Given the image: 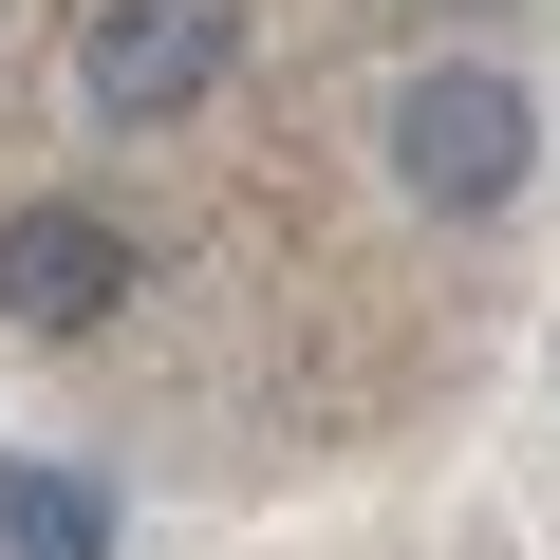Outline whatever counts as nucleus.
I'll return each instance as SVG.
<instances>
[{"instance_id":"nucleus-1","label":"nucleus","mask_w":560,"mask_h":560,"mask_svg":"<svg viewBox=\"0 0 560 560\" xmlns=\"http://www.w3.org/2000/svg\"><path fill=\"white\" fill-rule=\"evenodd\" d=\"M374 150H393V187H411L430 224H504V206L541 187V94H523L504 57H411L393 113H374Z\"/></svg>"},{"instance_id":"nucleus-5","label":"nucleus","mask_w":560,"mask_h":560,"mask_svg":"<svg viewBox=\"0 0 560 560\" xmlns=\"http://www.w3.org/2000/svg\"><path fill=\"white\" fill-rule=\"evenodd\" d=\"M430 20H504V0H430Z\"/></svg>"},{"instance_id":"nucleus-2","label":"nucleus","mask_w":560,"mask_h":560,"mask_svg":"<svg viewBox=\"0 0 560 560\" xmlns=\"http://www.w3.org/2000/svg\"><path fill=\"white\" fill-rule=\"evenodd\" d=\"M243 75V0H94L75 20V113L94 131H187Z\"/></svg>"},{"instance_id":"nucleus-4","label":"nucleus","mask_w":560,"mask_h":560,"mask_svg":"<svg viewBox=\"0 0 560 560\" xmlns=\"http://www.w3.org/2000/svg\"><path fill=\"white\" fill-rule=\"evenodd\" d=\"M131 541V504L94 486V467H38V448H0V560H113Z\"/></svg>"},{"instance_id":"nucleus-3","label":"nucleus","mask_w":560,"mask_h":560,"mask_svg":"<svg viewBox=\"0 0 560 560\" xmlns=\"http://www.w3.org/2000/svg\"><path fill=\"white\" fill-rule=\"evenodd\" d=\"M113 300H150V243L113 206H0V318L20 337H94Z\"/></svg>"}]
</instances>
